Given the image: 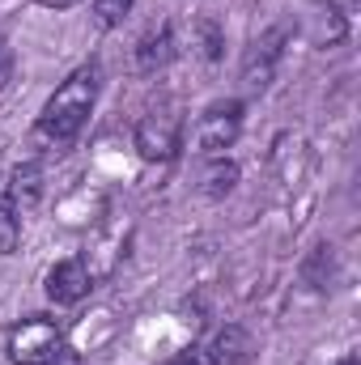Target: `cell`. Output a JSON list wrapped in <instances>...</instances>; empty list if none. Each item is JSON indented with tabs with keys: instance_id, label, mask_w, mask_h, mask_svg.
Listing matches in <instances>:
<instances>
[{
	"instance_id": "6da1fadb",
	"label": "cell",
	"mask_w": 361,
	"mask_h": 365,
	"mask_svg": "<svg viewBox=\"0 0 361 365\" xmlns=\"http://www.w3.org/2000/svg\"><path fill=\"white\" fill-rule=\"evenodd\" d=\"M93 102H98V68L86 64V68H77L60 90L47 98V106L39 110L34 136H39L43 145H51V149H64L68 140L81 136V128H86V119H90Z\"/></svg>"
},
{
	"instance_id": "4fadbf2b",
	"label": "cell",
	"mask_w": 361,
	"mask_h": 365,
	"mask_svg": "<svg viewBox=\"0 0 361 365\" xmlns=\"http://www.w3.org/2000/svg\"><path fill=\"white\" fill-rule=\"evenodd\" d=\"M132 4L136 0H93V17H98V26H119L132 13Z\"/></svg>"
},
{
	"instance_id": "277c9868",
	"label": "cell",
	"mask_w": 361,
	"mask_h": 365,
	"mask_svg": "<svg viewBox=\"0 0 361 365\" xmlns=\"http://www.w3.org/2000/svg\"><path fill=\"white\" fill-rule=\"evenodd\" d=\"M243 115H247V106H243L238 98L213 102V106L200 115V123H195V145H200V153L221 158V153L243 136Z\"/></svg>"
},
{
	"instance_id": "5b68a950",
	"label": "cell",
	"mask_w": 361,
	"mask_h": 365,
	"mask_svg": "<svg viewBox=\"0 0 361 365\" xmlns=\"http://www.w3.org/2000/svg\"><path fill=\"white\" fill-rule=\"evenodd\" d=\"M136 153L145 162H171L179 153V119L166 115V110H153L136 123Z\"/></svg>"
},
{
	"instance_id": "52a82bcc",
	"label": "cell",
	"mask_w": 361,
	"mask_h": 365,
	"mask_svg": "<svg viewBox=\"0 0 361 365\" xmlns=\"http://www.w3.org/2000/svg\"><path fill=\"white\" fill-rule=\"evenodd\" d=\"M175 51H179L175 26H171V21H158V26H149V30L141 34V43H136V68H141V73H158V68H166V64L175 60Z\"/></svg>"
},
{
	"instance_id": "5bb4252c",
	"label": "cell",
	"mask_w": 361,
	"mask_h": 365,
	"mask_svg": "<svg viewBox=\"0 0 361 365\" xmlns=\"http://www.w3.org/2000/svg\"><path fill=\"white\" fill-rule=\"evenodd\" d=\"M175 365H217V361H213V353H208V344H200V349H191L187 357H179Z\"/></svg>"
},
{
	"instance_id": "9c48e42d",
	"label": "cell",
	"mask_w": 361,
	"mask_h": 365,
	"mask_svg": "<svg viewBox=\"0 0 361 365\" xmlns=\"http://www.w3.org/2000/svg\"><path fill=\"white\" fill-rule=\"evenodd\" d=\"M234 187H238V166L225 162V153H221V158H208V166L200 170V195H208V200H225Z\"/></svg>"
},
{
	"instance_id": "2e32d148",
	"label": "cell",
	"mask_w": 361,
	"mask_h": 365,
	"mask_svg": "<svg viewBox=\"0 0 361 365\" xmlns=\"http://www.w3.org/2000/svg\"><path fill=\"white\" fill-rule=\"evenodd\" d=\"M34 4H43V9H73L77 0H34Z\"/></svg>"
},
{
	"instance_id": "3957f363",
	"label": "cell",
	"mask_w": 361,
	"mask_h": 365,
	"mask_svg": "<svg viewBox=\"0 0 361 365\" xmlns=\"http://www.w3.org/2000/svg\"><path fill=\"white\" fill-rule=\"evenodd\" d=\"M285 43H289V26H272L247 47L243 68H238V81H243L247 93H264L272 86V77H276V68L285 60Z\"/></svg>"
},
{
	"instance_id": "30bf717a",
	"label": "cell",
	"mask_w": 361,
	"mask_h": 365,
	"mask_svg": "<svg viewBox=\"0 0 361 365\" xmlns=\"http://www.w3.org/2000/svg\"><path fill=\"white\" fill-rule=\"evenodd\" d=\"M332 276H336V251L327 242H319L306 255V264H302V284L315 289V293H323V289H332Z\"/></svg>"
},
{
	"instance_id": "9a60e30c",
	"label": "cell",
	"mask_w": 361,
	"mask_h": 365,
	"mask_svg": "<svg viewBox=\"0 0 361 365\" xmlns=\"http://www.w3.org/2000/svg\"><path fill=\"white\" fill-rule=\"evenodd\" d=\"M9 73H13V60H9V47L0 43V90H4V81H9Z\"/></svg>"
},
{
	"instance_id": "8992f818",
	"label": "cell",
	"mask_w": 361,
	"mask_h": 365,
	"mask_svg": "<svg viewBox=\"0 0 361 365\" xmlns=\"http://www.w3.org/2000/svg\"><path fill=\"white\" fill-rule=\"evenodd\" d=\"M93 276L86 268V259H60L51 272H47V297L56 306H77L81 297H90Z\"/></svg>"
},
{
	"instance_id": "8fae6325",
	"label": "cell",
	"mask_w": 361,
	"mask_h": 365,
	"mask_svg": "<svg viewBox=\"0 0 361 365\" xmlns=\"http://www.w3.org/2000/svg\"><path fill=\"white\" fill-rule=\"evenodd\" d=\"M191 43H195V51H200V60H221V47H225V30L213 21V17H200L195 26H191Z\"/></svg>"
},
{
	"instance_id": "7a4b0ae2",
	"label": "cell",
	"mask_w": 361,
	"mask_h": 365,
	"mask_svg": "<svg viewBox=\"0 0 361 365\" xmlns=\"http://www.w3.org/2000/svg\"><path fill=\"white\" fill-rule=\"evenodd\" d=\"M9 361L13 365H56L64 357V331L51 319H21L9 331Z\"/></svg>"
},
{
	"instance_id": "ba28073f",
	"label": "cell",
	"mask_w": 361,
	"mask_h": 365,
	"mask_svg": "<svg viewBox=\"0 0 361 365\" xmlns=\"http://www.w3.org/2000/svg\"><path fill=\"white\" fill-rule=\"evenodd\" d=\"M9 195H13V204L26 212V208H34L39 204V195H43V166L39 162H21L17 170H13V179L4 187Z\"/></svg>"
},
{
	"instance_id": "e0dca14e",
	"label": "cell",
	"mask_w": 361,
	"mask_h": 365,
	"mask_svg": "<svg viewBox=\"0 0 361 365\" xmlns=\"http://www.w3.org/2000/svg\"><path fill=\"white\" fill-rule=\"evenodd\" d=\"M336 365H357V353H349V357H340Z\"/></svg>"
},
{
	"instance_id": "7c38bea8",
	"label": "cell",
	"mask_w": 361,
	"mask_h": 365,
	"mask_svg": "<svg viewBox=\"0 0 361 365\" xmlns=\"http://www.w3.org/2000/svg\"><path fill=\"white\" fill-rule=\"evenodd\" d=\"M17 238H21V208L13 204L9 191H0V255H13Z\"/></svg>"
}]
</instances>
